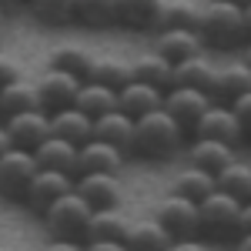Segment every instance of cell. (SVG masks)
<instances>
[{
	"mask_svg": "<svg viewBox=\"0 0 251 251\" xmlns=\"http://www.w3.org/2000/svg\"><path fill=\"white\" fill-rule=\"evenodd\" d=\"M3 127H7V134H10V144L34 151L40 141L50 134V114H47L44 107H34V111H20V114L3 117Z\"/></svg>",
	"mask_w": 251,
	"mask_h": 251,
	"instance_id": "7c38bea8",
	"label": "cell"
},
{
	"mask_svg": "<svg viewBox=\"0 0 251 251\" xmlns=\"http://www.w3.org/2000/svg\"><path fill=\"white\" fill-rule=\"evenodd\" d=\"M87 80H97V84H107V87L121 91L131 80V64H124V60H117V57H97Z\"/></svg>",
	"mask_w": 251,
	"mask_h": 251,
	"instance_id": "d6a6232c",
	"label": "cell"
},
{
	"mask_svg": "<svg viewBox=\"0 0 251 251\" xmlns=\"http://www.w3.org/2000/svg\"><path fill=\"white\" fill-rule=\"evenodd\" d=\"M214 100L208 91H201V87H168L164 91V111L191 134V127L198 124V117L204 114L208 107H211Z\"/></svg>",
	"mask_w": 251,
	"mask_h": 251,
	"instance_id": "30bf717a",
	"label": "cell"
},
{
	"mask_svg": "<svg viewBox=\"0 0 251 251\" xmlns=\"http://www.w3.org/2000/svg\"><path fill=\"white\" fill-rule=\"evenodd\" d=\"M214 188H218L214 174L204 171V168H194V164H188L184 171H177V174H174V181H171V191L174 194H184V198H191V201L208 198Z\"/></svg>",
	"mask_w": 251,
	"mask_h": 251,
	"instance_id": "484cf974",
	"label": "cell"
},
{
	"mask_svg": "<svg viewBox=\"0 0 251 251\" xmlns=\"http://www.w3.org/2000/svg\"><path fill=\"white\" fill-rule=\"evenodd\" d=\"M188 141V131L174 121L164 107H157L144 117H134V144L131 154L141 161H168L171 154H177Z\"/></svg>",
	"mask_w": 251,
	"mask_h": 251,
	"instance_id": "6da1fadb",
	"label": "cell"
},
{
	"mask_svg": "<svg viewBox=\"0 0 251 251\" xmlns=\"http://www.w3.org/2000/svg\"><path fill=\"white\" fill-rule=\"evenodd\" d=\"M30 14L47 27H67L77 24V0H27Z\"/></svg>",
	"mask_w": 251,
	"mask_h": 251,
	"instance_id": "f546056e",
	"label": "cell"
},
{
	"mask_svg": "<svg viewBox=\"0 0 251 251\" xmlns=\"http://www.w3.org/2000/svg\"><path fill=\"white\" fill-rule=\"evenodd\" d=\"M50 134L64 137L71 144H84L94 137V117H87L80 107H60V111H50Z\"/></svg>",
	"mask_w": 251,
	"mask_h": 251,
	"instance_id": "d6986e66",
	"label": "cell"
},
{
	"mask_svg": "<svg viewBox=\"0 0 251 251\" xmlns=\"http://www.w3.org/2000/svg\"><path fill=\"white\" fill-rule=\"evenodd\" d=\"M211 77H214V67L201 54L188 57V60H177L171 67V87H201V91H208Z\"/></svg>",
	"mask_w": 251,
	"mask_h": 251,
	"instance_id": "4316f807",
	"label": "cell"
},
{
	"mask_svg": "<svg viewBox=\"0 0 251 251\" xmlns=\"http://www.w3.org/2000/svg\"><path fill=\"white\" fill-rule=\"evenodd\" d=\"M174 238L164 228H161V221L151 218V221H131V228H127V238H124V245L131 251H168Z\"/></svg>",
	"mask_w": 251,
	"mask_h": 251,
	"instance_id": "cb8c5ba5",
	"label": "cell"
},
{
	"mask_svg": "<svg viewBox=\"0 0 251 251\" xmlns=\"http://www.w3.org/2000/svg\"><path fill=\"white\" fill-rule=\"evenodd\" d=\"M191 137H214V141H225V144H234V148H241L248 134L241 131V124H238V117H234L231 107L214 100L211 107H208L204 114L198 117V124L191 127Z\"/></svg>",
	"mask_w": 251,
	"mask_h": 251,
	"instance_id": "ba28073f",
	"label": "cell"
},
{
	"mask_svg": "<svg viewBox=\"0 0 251 251\" xmlns=\"http://www.w3.org/2000/svg\"><path fill=\"white\" fill-rule=\"evenodd\" d=\"M154 218L171 238H198L201 234V214H198V201L184 198V194H168L161 198L154 208Z\"/></svg>",
	"mask_w": 251,
	"mask_h": 251,
	"instance_id": "8992f818",
	"label": "cell"
},
{
	"mask_svg": "<svg viewBox=\"0 0 251 251\" xmlns=\"http://www.w3.org/2000/svg\"><path fill=\"white\" fill-rule=\"evenodd\" d=\"M234 157H238V148L225 144V141H214V137H194L191 148H188V164L204 168V171H211V174L228 168Z\"/></svg>",
	"mask_w": 251,
	"mask_h": 251,
	"instance_id": "ac0fdd59",
	"label": "cell"
},
{
	"mask_svg": "<svg viewBox=\"0 0 251 251\" xmlns=\"http://www.w3.org/2000/svg\"><path fill=\"white\" fill-rule=\"evenodd\" d=\"M161 10L164 0H117V27L131 34H157Z\"/></svg>",
	"mask_w": 251,
	"mask_h": 251,
	"instance_id": "4fadbf2b",
	"label": "cell"
},
{
	"mask_svg": "<svg viewBox=\"0 0 251 251\" xmlns=\"http://www.w3.org/2000/svg\"><path fill=\"white\" fill-rule=\"evenodd\" d=\"M84 251H131L124 241H84Z\"/></svg>",
	"mask_w": 251,
	"mask_h": 251,
	"instance_id": "74e56055",
	"label": "cell"
},
{
	"mask_svg": "<svg viewBox=\"0 0 251 251\" xmlns=\"http://www.w3.org/2000/svg\"><path fill=\"white\" fill-rule=\"evenodd\" d=\"M198 34L204 40V47L241 50V44L248 40L245 7L241 3H228V0H208L201 7V27H198Z\"/></svg>",
	"mask_w": 251,
	"mask_h": 251,
	"instance_id": "7a4b0ae2",
	"label": "cell"
},
{
	"mask_svg": "<svg viewBox=\"0 0 251 251\" xmlns=\"http://www.w3.org/2000/svg\"><path fill=\"white\" fill-rule=\"evenodd\" d=\"M74 191H77L94 211L121 208V198H124L121 174H111V171H80L77 177H74Z\"/></svg>",
	"mask_w": 251,
	"mask_h": 251,
	"instance_id": "52a82bcc",
	"label": "cell"
},
{
	"mask_svg": "<svg viewBox=\"0 0 251 251\" xmlns=\"http://www.w3.org/2000/svg\"><path fill=\"white\" fill-rule=\"evenodd\" d=\"M3 17H7V10H3V7H0V30H3Z\"/></svg>",
	"mask_w": 251,
	"mask_h": 251,
	"instance_id": "bcb514c9",
	"label": "cell"
},
{
	"mask_svg": "<svg viewBox=\"0 0 251 251\" xmlns=\"http://www.w3.org/2000/svg\"><path fill=\"white\" fill-rule=\"evenodd\" d=\"M91 214H94V208H91V204H87L77 191H67V194H60V198L44 214H40V218H44V228L50 231V238L84 241Z\"/></svg>",
	"mask_w": 251,
	"mask_h": 251,
	"instance_id": "3957f363",
	"label": "cell"
},
{
	"mask_svg": "<svg viewBox=\"0 0 251 251\" xmlns=\"http://www.w3.org/2000/svg\"><path fill=\"white\" fill-rule=\"evenodd\" d=\"M117 107L131 117H144V114H151V111H157V107H164V87L131 77L117 91Z\"/></svg>",
	"mask_w": 251,
	"mask_h": 251,
	"instance_id": "5bb4252c",
	"label": "cell"
},
{
	"mask_svg": "<svg viewBox=\"0 0 251 251\" xmlns=\"http://www.w3.org/2000/svg\"><path fill=\"white\" fill-rule=\"evenodd\" d=\"M10 148V134H7V127H3V117H0V154Z\"/></svg>",
	"mask_w": 251,
	"mask_h": 251,
	"instance_id": "b9f144b4",
	"label": "cell"
},
{
	"mask_svg": "<svg viewBox=\"0 0 251 251\" xmlns=\"http://www.w3.org/2000/svg\"><path fill=\"white\" fill-rule=\"evenodd\" d=\"M67 191H74V174L54 171V168H37V174H34L30 184H27L24 201H27V208H34L37 214H44L60 194H67Z\"/></svg>",
	"mask_w": 251,
	"mask_h": 251,
	"instance_id": "9c48e42d",
	"label": "cell"
},
{
	"mask_svg": "<svg viewBox=\"0 0 251 251\" xmlns=\"http://www.w3.org/2000/svg\"><path fill=\"white\" fill-rule=\"evenodd\" d=\"M34 107H44L40 104L37 80L17 77V80H10V84L0 87V117L20 114V111H34Z\"/></svg>",
	"mask_w": 251,
	"mask_h": 251,
	"instance_id": "7402d4cb",
	"label": "cell"
},
{
	"mask_svg": "<svg viewBox=\"0 0 251 251\" xmlns=\"http://www.w3.org/2000/svg\"><path fill=\"white\" fill-rule=\"evenodd\" d=\"M127 154L114 148L111 141H100V137H91L77 148V174L80 171H111V174H121Z\"/></svg>",
	"mask_w": 251,
	"mask_h": 251,
	"instance_id": "9a60e30c",
	"label": "cell"
},
{
	"mask_svg": "<svg viewBox=\"0 0 251 251\" xmlns=\"http://www.w3.org/2000/svg\"><path fill=\"white\" fill-rule=\"evenodd\" d=\"M77 24L91 30L117 27V0H77Z\"/></svg>",
	"mask_w": 251,
	"mask_h": 251,
	"instance_id": "1f68e13d",
	"label": "cell"
},
{
	"mask_svg": "<svg viewBox=\"0 0 251 251\" xmlns=\"http://www.w3.org/2000/svg\"><path fill=\"white\" fill-rule=\"evenodd\" d=\"M228 107L234 111V117H238V124H241V131H245V134L251 137V91H245V94H238V97L231 100V104H228Z\"/></svg>",
	"mask_w": 251,
	"mask_h": 251,
	"instance_id": "e575fe53",
	"label": "cell"
},
{
	"mask_svg": "<svg viewBox=\"0 0 251 251\" xmlns=\"http://www.w3.org/2000/svg\"><path fill=\"white\" fill-rule=\"evenodd\" d=\"M231 251H234V248H231Z\"/></svg>",
	"mask_w": 251,
	"mask_h": 251,
	"instance_id": "681fc988",
	"label": "cell"
},
{
	"mask_svg": "<svg viewBox=\"0 0 251 251\" xmlns=\"http://www.w3.org/2000/svg\"><path fill=\"white\" fill-rule=\"evenodd\" d=\"M80 84H84V80L74 77V74L57 71V67H47L37 77V91H40L44 111L50 114V111H60V107H71L74 97H77V91H80Z\"/></svg>",
	"mask_w": 251,
	"mask_h": 251,
	"instance_id": "8fae6325",
	"label": "cell"
},
{
	"mask_svg": "<svg viewBox=\"0 0 251 251\" xmlns=\"http://www.w3.org/2000/svg\"><path fill=\"white\" fill-rule=\"evenodd\" d=\"M241 60H245V64L251 67V37L245 40V44H241Z\"/></svg>",
	"mask_w": 251,
	"mask_h": 251,
	"instance_id": "7bdbcfd3",
	"label": "cell"
},
{
	"mask_svg": "<svg viewBox=\"0 0 251 251\" xmlns=\"http://www.w3.org/2000/svg\"><path fill=\"white\" fill-rule=\"evenodd\" d=\"M228 3H241V7H245V3H248V0H228Z\"/></svg>",
	"mask_w": 251,
	"mask_h": 251,
	"instance_id": "7dc6e473",
	"label": "cell"
},
{
	"mask_svg": "<svg viewBox=\"0 0 251 251\" xmlns=\"http://www.w3.org/2000/svg\"><path fill=\"white\" fill-rule=\"evenodd\" d=\"M37 168L40 164H37V157H34V151L10 144V148L0 154V198H7V201H24L27 184H30V177L37 174Z\"/></svg>",
	"mask_w": 251,
	"mask_h": 251,
	"instance_id": "5b68a950",
	"label": "cell"
},
{
	"mask_svg": "<svg viewBox=\"0 0 251 251\" xmlns=\"http://www.w3.org/2000/svg\"><path fill=\"white\" fill-rule=\"evenodd\" d=\"M248 161H251V157H248Z\"/></svg>",
	"mask_w": 251,
	"mask_h": 251,
	"instance_id": "c3c4849f",
	"label": "cell"
},
{
	"mask_svg": "<svg viewBox=\"0 0 251 251\" xmlns=\"http://www.w3.org/2000/svg\"><path fill=\"white\" fill-rule=\"evenodd\" d=\"M94 60L97 57L87 50V47H80V44H64V47H54V54H50V67L67 71V74H74V77L87 80L91 67H94Z\"/></svg>",
	"mask_w": 251,
	"mask_h": 251,
	"instance_id": "f1b7e54d",
	"label": "cell"
},
{
	"mask_svg": "<svg viewBox=\"0 0 251 251\" xmlns=\"http://www.w3.org/2000/svg\"><path fill=\"white\" fill-rule=\"evenodd\" d=\"M74 107H80L87 117H100L117 107V91L107 84H97V80H84L74 97Z\"/></svg>",
	"mask_w": 251,
	"mask_h": 251,
	"instance_id": "d4e9b609",
	"label": "cell"
},
{
	"mask_svg": "<svg viewBox=\"0 0 251 251\" xmlns=\"http://www.w3.org/2000/svg\"><path fill=\"white\" fill-rule=\"evenodd\" d=\"M234 251H251V231H241L234 238Z\"/></svg>",
	"mask_w": 251,
	"mask_h": 251,
	"instance_id": "ab89813d",
	"label": "cell"
},
{
	"mask_svg": "<svg viewBox=\"0 0 251 251\" xmlns=\"http://www.w3.org/2000/svg\"><path fill=\"white\" fill-rule=\"evenodd\" d=\"M245 27H248V37H251V0L245 3Z\"/></svg>",
	"mask_w": 251,
	"mask_h": 251,
	"instance_id": "ee69618b",
	"label": "cell"
},
{
	"mask_svg": "<svg viewBox=\"0 0 251 251\" xmlns=\"http://www.w3.org/2000/svg\"><path fill=\"white\" fill-rule=\"evenodd\" d=\"M94 137L111 141V144L121 148L124 154H131V144H134V117L124 114L121 107H114V111H107V114L94 117Z\"/></svg>",
	"mask_w": 251,
	"mask_h": 251,
	"instance_id": "44dd1931",
	"label": "cell"
},
{
	"mask_svg": "<svg viewBox=\"0 0 251 251\" xmlns=\"http://www.w3.org/2000/svg\"><path fill=\"white\" fill-rule=\"evenodd\" d=\"M171 60L161 57L157 50H151V54H141V57L131 64V77L137 80H148V84H157V87H171Z\"/></svg>",
	"mask_w": 251,
	"mask_h": 251,
	"instance_id": "4dcf8cb0",
	"label": "cell"
},
{
	"mask_svg": "<svg viewBox=\"0 0 251 251\" xmlns=\"http://www.w3.org/2000/svg\"><path fill=\"white\" fill-rule=\"evenodd\" d=\"M164 27L198 30L201 27V7H194V3H164V10H161V30Z\"/></svg>",
	"mask_w": 251,
	"mask_h": 251,
	"instance_id": "836d02e7",
	"label": "cell"
},
{
	"mask_svg": "<svg viewBox=\"0 0 251 251\" xmlns=\"http://www.w3.org/2000/svg\"><path fill=\"white\" fill-rule=\"evenodd\" d=\"M168 251H211L208 245H201V241H194V238H174Z\"/></svg>",
	"mask_w": 251,
	"mask_h": 251,
	"instance_id": "8d00e7d4",
	"label": "cell"
},
{
	"mask_svg": "<svg viewBox=\"0 0 251 251\" xmlns=\"http://www.w3.org/2000/svg\"><path fill=\"white\" fill-rule=\"evenodd\" d=\"M241 231H251V201L241 204Z\"/></svg>",
	"mask_w": 251,
	"mask_h": 251,
	"instance_id": "60d3db41",
	"label": "cell"
},
{
	"mask_svg": "<svg viewBox=\"0 0 251 251\" xmlns=\"http://www.w3.org/2000/svg\"><path fill=\"white\" fill-rule=\"evenodd\" d=\"M17 3H20V0H0V7H3V10H14Z\"/></svg>",
	"mask_w": 251,
	"mask_h": 251,
	"instance_id": "f6af8a7d",
	"label": "cell"
},
{
	"mask_svg": "<svg viewBox=\"0 0 251 251\" xmlns=\"http://www.w3.org/2000/svg\"><path fill=\"white\" fill-rule=\"evenodd\" d=\"M198 214H201V231L211 238H238L241 234V201L221 188H214L208 198L198 201Z\"/></svg>",
	"mask_w": 251,
	"mask_h": 251,
	"instance_id": "277c9868",
	"label": "cell"
},
{
	"mask_svg": "<svg viewBox=\"0 0 251 251\" xmlns=\"http://www.w3.org/2000/svg\"><path fill=\"white\" fill-rule=\"evenodd\" d=\"M245 91H251V67L245 64V60L225 64V67H214L211 87H208L211 100H218V104H231L234 97L245 94Z\"/></svg>",
	"mask_w": 251,
	"mask_h": 251,
	"instance_id": "e0dca14e",
	"label": "cell"
},
{
	"mask_svg": "<svg viewBox=\"0 0 251 251\" xmlns=\"http://www.w3.org/2000/svg\"><path fill=\"white\" fill-rule=\"evenodd\" d=\"M204 47V40L198 30H184V27H164L154 34V50L161 57H168L171 64L177 60H188V57H198Z\"/></svg>",
	"mask_w": 251,
	"mask_h": 251,
	"instance_id": "2e32d148",
	"label": "cell"
},
{
	"mask_svg": "<svg viewBox=\"0 0 251 251\" xmlns=\"http://www.w3.org/2000/svg\"><path fill=\"white\" fill-rule=\"evenodd\" d=\"M17 77H24L20 64L14 57H3V54H0V87H3V84H10V80H17Z\"/></svg>",
	"mask_w": 251,
	"mask_h": 251,
	"instance_id": "d590c367",
	"label": "cell"
},
{
	"mask_svg": "<svg viewBox=\"0 0 251 251\" xmlns=\"http://www.w3.org/2000/svg\"><path fill=\"white\" fill-rule=\"evenodd\" d=\"M34 157H37L40 168H54V171H67L77 177V144L64 141L57 134H47L34 148Z\"/></svg>",
	"mask_w": 251,
	"mask_h": 251,
	"instance_id": "ffe728a7",
	"label": "cell"
},
{
	"mask_svg": "<svg viewBox=\"0 0 251 251\" xmlns=\"http://www.w3.org/2000/svg\"><path fill=\"white\" fill-rule=\"evenodd\" d=\"M44 251H84V241H71V238H54Z\"/></svg>",
	"mask_w": 251,
	"mask_h": 251,
	"instance_id": "f35d334b",
	"label": "cell"
},
{
	"mask_svg": "<svg viewBox=\"0 0 251 251\" xmlns=\"http://www.w3.org/2000/svg\"><path fill=\"white\" fill-rule=\"evenodd\" d=\"M127 228H131V218L121 211V208H104V211L91 214L84 241H124L127 238Z\"/></svg>",
	"mask_w": 251,
	"mask_h": 251,
	"instance_id": "603a6c76",
	"label": "cell"
},
{
	"mask_svg": "<svg viewBox=\"0 0 251 251\" xmlns=\"http://www.w3.org/2000/svg\"><path fill=\"white\" fill-rule=\"evenodd\" d=\"M214 181H218V188H221V191H228L231 198H238L241 204L251 201V161L234 157L228 168H221V171L214 174Z\"/></svg>",
	"mask_w": 251,
	"mask_h": 251,
	"instance_id": "83f0119b",
	"label": "cell"
}]
</instances>
